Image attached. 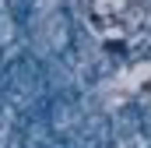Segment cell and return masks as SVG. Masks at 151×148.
<instances>
[{
    "mask_svg": "<svg viewBox=\"0 0 151 148\" xmlns=\"http://www.w3.org/2000/svg\"><path fill=\"white\" fill-rule=\"evenodd\" d=\"M84 25L106 42H130L151 25V0H84Z\"/></svg>",
    "mask_w": 151,
    "mask_h": 148,
    "instance_id": "1",
    "label": "cell"
},
{
    "mask_svg": "<svg viewBox=\"0 0 151 148\" xmlns=\"http://www.w3.org/2000/svg\"><path fill=\"white\" fill-rule=\"evenodd\" d=\"M99 92H102V99L109 106H123V102H134V99L151 102V60L148 64H137V67H130L123 74H116L109 81H102Z\"/></svg>",
    "mask_w": 151,
    "mask_h": 148,
    "instance_id": "2",
    "label": "cell"
}]
</instances>
